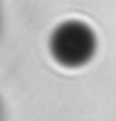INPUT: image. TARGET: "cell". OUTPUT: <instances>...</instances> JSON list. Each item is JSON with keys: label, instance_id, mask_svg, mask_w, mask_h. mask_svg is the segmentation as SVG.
<instances>
[{"label": "cell", "instance_id": "cell-2", "mask_svg": "<svg viewBox=\"0 0 116 121\" xmlns=\"http://www.w3.org/2000/svg\"><path fill=\"white\" fill-rule=\"evenodd\" d=\"M0 121H4V106H2V101H0Z\"/></svg>", "mask_w": 116, "mask_h": 121}, {"label": "cell", "instance_id": "cell-1", "mask_svg": "<svg viewBox=\"0 0 116 121\" xmlns=\"http://www.w3.org/2000/svg\"><path fill=\"white\" fill-rule=\"evenodd\" d=\"M49 51L63 67H82L96 51V36L84 22H63L49 38Z\"/></svg>", "mask_w": 116, "mask_h": 121}]
</instances>
